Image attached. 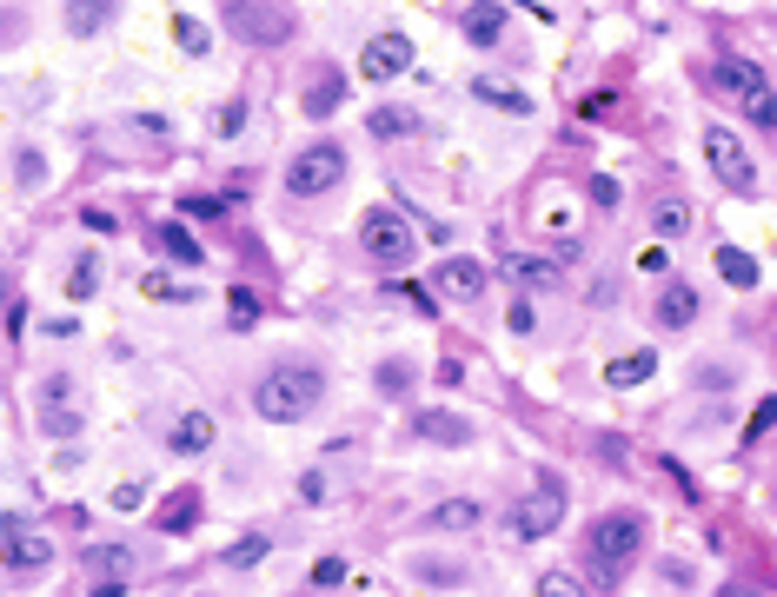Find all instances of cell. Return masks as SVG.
Listing matches in <instances>:
<instances>
[{
	"instance_id": "836d02e7",
	"label": "cell",
	"mask_w": 777,
	"mask_h": 597,
	"mask_svg": "<svg viewBox=\"0 0 777 597\" xmlns=\"http://www.w3.org/2000/svg\"><path fill=\"white\" fill-rule=\"evenodd\" d=\"M339 100H346V86H339V80H319V86H313V100H306V113H313V120H326Z\"/></svg>"
},
{
	"instance_id": "f546056e",
	"label": "cell",
	"mask_w": 777,
	"mask_h": 597,
	"mask_svg": "<svg viewBox=\"0 0 777 597\" xmlns=\"http://www.w3.org/2000/svg\"><path fill=\"white\" fill-rule=\"evenodd\" d=\"M173 40H180V53H206V47H213V33H206L193 13H180V20H173Z\"/></svg>"
},
{
	"instance_id": "7dc6e473",
	"label": "cell",
	"mask_w": 777,
	"mask_h": 597,
	"mask_svg": "<svg viewBox=\"0 0 777 597\" xmlns=\"http://www.w3.org/2000/svg\"><path fill=\"white\" fill-rule=\"evenodd\" d=\"M532 7H539V13H545V0H532Z\"/></svg>"
},
{
	"instance_id": "ab89813d",
	"label": "cell",
	"mask_w": 777,
	"mask_h": 597,
	"mask_svg": "<svg viewBox=\"0 0 777 597\" xmlns=\"http://www.w3.org/2000/svg\"><path fill=\"white\" fill-rule=\"evenodd\" d=\"M180 213H186V219H213V213H219V199H200V193H193V199H180Z\"/></svg>"
},
{
	"instance_id": "d590c367",
	"label": "cell",
	"mask_w": 777,
	"mask_h": 597,
	"mask_svg": "<svg viewBox=\"0 0 777 597\" xmlns=\"http://www.w3.org/2000/svg\"><path fill=\"white\" fill-rule=\"evenodd\" d=\"M13 173H20V186H40V179H47V159H40V153H20Z\"/></svg>"
},
{
	"instance_id": "5b68a950",
	"label": "cell",
	"mask_w": 777,
	"mask_h": 597,
	"mask_svg": "<svg viewBox=\"0 0 777 597\" xmlns=\"http://www.w3.org/2000/svg\"><path fill=\"white\" fill-rule=\"evenodd\" d=\"M346 179V153L333 146V140H313L293 166H286V193H299V199H313V193H333Z\"/></svg>"
},
{
	"instance_id": "e575fe53",
	"label": "cell",
	"mask_w": 777,
	"mask_h": 597,
	"mask_svg": "<svg viewBox=\"0 0 777 597\" xmlns=\"http://www.w3.org/2000/svg\"><path fill=\"white\" fill-rule=\"evenodd\" d=\"M40 432H53V439H73V432H80V412H60V405H53V412H40Z\"/></svg>"
},
{
	"instance_id": "4dcf8cb0",
	"label": "cell",
	"mask_w": 777,
	"mask_h": 597,
	"mask_svg": "<svg viewBox=\"0 0 777 597\" xmlns=\"http://www.w3.org/2000/svg\"><path fill=\"white\" fill-rule=\"evenodd\" d=\"M259 558H266V538H259V532H253V538H239V545H233V552H226V558H219V565H233V572H253V565H259Z\"/></svg>"
},
{
	"instance_id": "f1b7e54d",
	"label": "cell",
	"mask_w": 777,
	"mask_h": 597,
	"mask_svg": "<svg viewBox=\"0 0 777 597\" xmlns=\"http://www.w3.org/2000/svg\"><path fill=\"white\" fill-rule=\"evenodd\" d=\"M259 312H266V306H259V292H253V286H233V292H226V319H233L239 332H246V326H259Z\"/></svg>"
},
{
	"instance_id": "3957f363",
	"label": "cell",
	"mask_w": 777,
	"mask_h": 597,
	"mask_svg": "<svg viewBox=\"0 0 777 597\" xmlns=\"http://www.w3.org/2000/svg\"><path fill=\"white\" fill-rule=\"evenodd\" d=\"M359 246H366V259H372V266H386V272L412 266V253H419L412 219H406V213H392V206H366V213H359Z\"/></svg>"
},
{
	"instance_id": "1f68e13d",
	"label": "cell",
	"mask_w": 777,
	"mask_h": 597,
	"mask_svg": "<svg viewBox=\"0 0 777 597\" xmlns=\"http://www.w3.org/2000/svg\"><path fill=\"white\" fill-rule=\"evenodd\" d=\"M412 578H426V585H459L466 572H459V565H446V558H412Z\"/></svg>"
},
{
	"instance_id": "b9f144b4",
	"label": "cell",
	"mask_w": 777,
	"mask_h": 597,
	"mask_svg": "<svg viewBox=\"0 0 777 597\" xmlns=\"http://www.w3.org/2000/svg\"><path fill=\"white\" fill-rule=\"evenodd\" d=\"M505 326H512V332H532V306H525V299H512V306H505Z\"/></svg>"
},
{
	"instance_id": "7a4b0ae2",
	"label": "cell",
	"mask_w": 777,
	"mask_h": 597,
	"mask_svg": "<svg viewBox=\"0 0 777 597\" xmlns=\"http://www.w3.org/2000/svg\"><path fill=\"white\" fill-rule=\"evenodd\" d=\"M638 552H645V512H605L599 525H592V545H585V558H592V578L599 585H618L632 565H638Z\"/></svg>"
},
{
	"instance_id": "9a60e30c",
	"label": "cell",
	"mask_w": 777,
	"mask_h": 597,
	"mask_svg": "<svg viewBox=\"0 0 777 597\" xmlns=\"http://www.w3.org/2000/svg\"><path fill=\"white\" fill-rule=\"evenodd\" d=\"M718 86H725V93H738V100H758V93H771V86H765V73H758L752 60H718Z\"/></svg>"
},
{
	"instance_id": "603a6c76",
	"label": "cell",
	"mask_w": 777,
	"mask_h": 597,
	"mask_svg": "<svg viewBox=\"0 0 777 597\" xmlns=\"http://www.w3.org/2000/svg\"><path fill=\"white\" fill-rule=\"evenodd\" d=\"M652 233H658V239H685V233H692V206H685V199H658V206H652Z\"/></svg>"
},
{
	"instance_id": "cb8c5ba5",
	"label": "cell",
	"mask_w": 777,
	"mask_h": 597,
	"mask_svg": "<svg viewBox=\"0 0 777 597\" xmlns=\"http://www.w3.org/2000/svg\"><path fill=\"white\" fill-rule=\"evenodd\" d=\"M426 525H432V532H472V525H479V505H472V498H446L439 512H426Z\"/></svg>"
},
{
	"instance_id": "5bb4252c",
	"label": "cell",
	"mask_w": 777,
	"mask_h": 597,
	"mask_svg": "<svg viewBox=\"0 0 777 597\" xmlns=\"http://www.w3.org/2000/svg\"><path fill=\"white\" fill-rule=\"evenodd\" d=\"M106 27H113V0H67V33L93 40V33H106Z\"/></svg>"
},
{
	"instance_id": "52a82bcc",
	"label": "cell",
	"mask_w": 777,
	"mask_h": 597,
	"mask_svg": "<svg viewBox=\"0 0 777 597\" xmlns=\"http://www.w3.org/2000/svg\"><path fill=\"white\" fill-rule=\"evenodd\" d=\"M559 518H565V485L539 478V492L512 505V538H545V532H559Z\"/></svg>"
},
{
	"instance_id": "484cf974",
	"label": "cell",
	"mask_w": 777,
	"mask_h": 597,
	"mask_svg": "<svg viewBox=\"0 0 777 597\" xmlns=\"http://www.w3.org/2000/svg\"><path fill=\"white\" fill-rule=\"evenodd\" d=\"M93 292H100V259H93V253H80V259H73V272H67V299H73V306H86Z\"/></svg>"
},
{
	"instance_id": "8d00e7d4",
	"label": "cell",
	"mask_w": 777,
	"mask_h": 597,
	"mask_svg": "<svg viewBox=\"0 0 777 597\" xmlns=\"http://www.w3.org/2000/svg\"><path fill=\"white\" fill-rule=\"evenodd\" d=\"M777 425V399H765V405H758V412H752V425H745V439H765V432H771Z\"/></svg>"
},
{
	"instance_id": "6da1fadb",
	"label": "cell",
	"mask_w": 777,
	"mask_h": 597,
	"mask_svg": "<svg viewBox=\"0 0 777 597\" xmlns=\"http://www.w3.org/2000/svg\"><path fill=\"white\" fill-rule=\"evenodd\" d=\"M319 399H326V372H319V366H273V372L253 385V412H259L266 425H299Z\"/></svg>"
},
{
	"instance_id": "d4e9b609",
	"label": "cell",
	"mask_w": 777,
	"mask_h": 597,
	"mask_svg": "<svg viewBox=\"0 0 777 597\" xmlns=\"http://www.w3.org/2000/svg\"><path fill=\"white\" fill-rule=\"evenodd\" d=\"M133 552L126 545H86V578H126Z\"/></svg>"
},
{
	"instance_id": "f35d334b",
	"label": "cell",
	"mask_w": 777,
	"mask_h": 597,
	"mask_svg": "<svg viewBox=\"0 0 777 597\" xmlns=\"http://www.w3.org/2000/svg\"><path fill=\"white\" fill-rule=\"evenodd\" d=\"M745 106H752V120H758V126H777V100H771V93H758V100H745Z\"/></svg>"
},
{
	"instance_id": "9c48e42d",
	"label": "cell",
	"mask_w": 777,
	"mask_h": 597,
	"mask_svg": "<svg viewBox=\"0 0 777 597\" xmlns=\"http://www.w3.org/2000/svg\"><path fill=\"white\" fill-rule=\"evenodd\" d=\"M412 66V40L406 33H372L366 47H359V80H392V73H406Z\"/></svg>"
},
{
	"instance_id": "7402d4cb",
	"label": "cell",
	"mask_w": 777,
	"mask_h": 597,
	"mask_svg": "<svg viewBox=\"0 0 777 597\" xmlns=\"http://www.w3.org/2000/svg\"><path fill=\"white\" fill-rule=\"evenodd\" d=\"M718 272H725V286H738V292L758 286V259H752L745 246H718Z\"/></svg>"
},
{
	"instance_id": "ac0fdd59",
	"label": "cell",
	"mask_w": 777,
	"mask_h": 597,
	"mask_svg": "<svg viewBox=\"0 0 777 597\" xmlns=\"http://www.w3.org/2000/svg\"><path fill=\"white\" fill-rule=\"evenodd\" d=\"M692 319H698V292H692V286H665V292H658V326L685 332Z\"/></svg>"
},
{
	"instance_id": "8fae6325",
	"label": "cell",
	"mask_w": 777,
	"mask_h": 597,
	"mask_svg": "<svg viewBox=\"0 0 777 597\" xmlns=\"http://www.w3.org/2000/svg\"><path fill=\"white\" fill-rule=\"evenodd\" d=\"M412 439H432V445H466V439H472V425H466L459 412H446V405H426V412H412Z\"/></svg>"
},
{
	"instance_id": "8992f818",
	"label": "cell",
	"mask_w": 777,
	"mask_h": 597,
	"mask_svg": "<svg viewBox=\"0 0 777 597\" xmlns=\"http://www.w3.org/2000/svg\"><path fill=\"white\" fill-rule=\"evenodd\" d=\"M0 565H7L13 578H33V572L53 565V545H47L20 512H0Z\"/></svg>"
},
{
	"instance_id": "ffe728a7",
	"label": "cell",
	"mask_w": 777,
	"mask_h": 597,
	"mask_svg": "<svg viewBox=\"0 0 777 597\" xmlns=\"http://www.w3.org/2000/svg\"><path fill=\"white\" fill-rule=\"evenodd\" d=\"M153 525H160L166 538H180V532H193V525H200V492H173V498H166V512H160Z\"/></svg>"
},
{
	"instance_id": "d6986e66",
	"label": "cell",
	"mask_w": 777,
	"mask_h": 597,
	"mask_svg": "<svg viewBox=\"0 0 777 597\" xmlns=\"http://www.w3.org/2000/svg\"><path fill=\"white\" fill-rule=\"evenodd\" d=\"M652 372H658V352H625V359H612V366H605V385H612V392H625V385H645Z\"/></svg>"
},
{
	"instance_id": "30bf717a",
	"label": "cell",
	"mask_w": 777,
	"mask_h": 597,
	"mask_svg": "<svg viewBox=\"0 0 777 597\" xmlns=\"http://www.w3.org/2000/svg\"><path fill=\"white\" fill-rule=\"evenodd\" d=\"M459 33H466L472 47H499V40H505V7H499V0H472V7L459 13Z\"/></svg>"
},
{
	"instance_id": "2e32d148",
	"label": "cell",
	"mask_w": 777,
	"mask_h": 597,
	"mask_svg": "<svg viewBox=\"0 0 777 597\" xmlns=\"http://www.w3.org/2000/svg\"><path fill=\"white\" fill-rule=\"evenodd\" d=\"M472 93H479L485 106H499V113H519V120L532 113V93H519V86H505V80H492V73H479V80H472Z\"/></svg>"
},
{
	"instance_id": "60d3db41",
	"label": "cell",
	"mask_w": 777,
	"mask_h": 597,
	"mask_svg": "<svg viewBox=\"0 0 777 597\" xmlns=\"http://www.w3.org/2000/svg\"><path fill=\"white\" fill-rule=\"evenodd\" d=\"M392 299H412V306H419V312H426V319H432V312H439V299H426V286H399V292H392Z\"/></svg>"
},
{
	"instance_id": "e0dca14e",
	"label": "cell",
	"mask_w": 777,
	"mask_h": 597,
	"mask_svg": "<svg viewBox=\"0 0 777 597\" xmlns=\"http://www.w3.org/2000/svg\"><path fill=\"white\" fill-rule=\"evenodd\" d=\"M153 246H160L173 266H200V259H206V246H200L186 226H153Z\"/></svg>"
},
{
	"instance_id": "ee69618b",
	"label": "cell",
	"mask_w": 777,
	"mask_h": 597,
	"mask_svg": "<svg viewBox=\"0 0 777 597\" xmlns=\"http://www.w3.org/2000/svg\"><path fill=\"white\" fill-rule=\"evenodd\" d=\"M592 199H599V206H618V179L599 173V179H592Z\"/></svg>"
},
{
	"instance_id": "4316f807",
	"label": "cell",
	"mask_w": 777,
	"mask_h": 597,
	"mask_svg": "<svg viewBox=\"0 0 777 597\" xmlns=\"http://www.w3.org/2000/svg\"><path fill=\"white\" fill-rule=\"evenodd\" d=\"M173 445H180V452H206V445H213V419H206V412H186V419L173 425Z\"/></svg>"
},
{
	"instance_id": "ba28073f",
	"label": "cell",
	"mask_w": 777,
	"mask_h": 597,
	"mask_svg": "<svg viewBox=\"0 0 777 597\" xmlns=\"http://www.w3.org/2000/svg\"><path fill=\"white\" fill-rule=\"evenodd\" d=\"M233 27L246 33V40H286L293 27H299V13L286 7V0H233Z\"/></svg>"
},
{
	"instance_id": "74e56055",
	"label": "cell",
	"mask_w": 777,
	"mask_h": 597,
	"mask_svg": "<svg viewBox=\"0 0 777 597\" xmlns=\"http://www.w3.org/2000/svg\"><path fill=\"white\" fill-rule=\"evenodd\" d=\"M313 585H346V558H319L313 565Z\"/></svg>"
},
{
	"instance_id": "7c38bea8",
	"label": "cell",
	"mask_w": 777,
	"mask_h": 597,
	"mask_svg": "<svg viewBox=\"0 0 777 597\" xmlns=\"http://www.w3.org/2000/svg\"><path fill=\"white\" fill-rule=\"evenodd\" d=\"M432 286H439L446 299H479V292H485V266H479V259H446V266L432 272Z\"/></svg>"
},
{
	"instance_id": "277c9868",
	"label": "cell",
	"mask_w": 777,
	"mask_h": 597,
	"mask_svg": "<svg viewBox=\"0 0 777 597\" xmlns=\"http://www.w3.org/2000/svg\"><path fill=\"white\" fill-rule=\"evenodd\" d=\"M705 159H712V173L732 193H758V159H752V146L732 126H705Z\"/></svg>"
},
{
	"instance_id": "d6a6232c",
	"label": "cell",
	"mask_w": 777,
	"mask_h": 597,
	"mask_svg": "<svg viewBox=\"0 0 777 597\" xmlns=\"http://www.w3.org/2000/svg\"><path fill=\"white\" fill-rule=\"evenodd\" d=\"M539 597H592L572 572H539Z\"/></svg>"
},
{
	"instance_id": "bcb514c9",
	"label": "cell",
	"mask_w": 777,
	"mask_h": 597,
	"mask_svg": "<svg viewBox=\"0 0 777 597\" xmlns=\"http://www.w3.org/2000/svg\"><path fill=\"white\" fill-rule=\"evenodd\" d=\"M718 597H758V591H752V585H725Z\"/></svg>"
},
{
	"instance_id": "44dd1931",
	"label": "cell",
	"mask_w": 777,
	"mask_h": 597,
	"mask_svg": "<svg viewBox=\"0 0 777 597\" xmlns=\"http://www.w3.org/2000/svg\"><path fill=\"white\" fill-rule=\"evenodd\" d=\"M366 133H372V140H399V133H419V113H412V106H379V113H366Z\"/></svg>"
},
{
	"instance_id": "7bdbcfd3",
	"label": "cell",
	"mask_w": 777,
	"mask_h": 597,
	"mask_svg": "<svg viewBox=\"0 0 777 597\" xmlns=\"http://www.w3.org/2000/svg\"><path fill=\"white\" fill-rule=\"evenodd\" d=\"M140 498H146V492H140V485H113V498H106V505H113V512H133V505H140Z\"/></svg>"
},
{
	"instance_id": "f6af8a7d",
	"label": "cell",
	"mask_w": 777,
	"mask_h": 597,
	"mask_svg": "<svg viewBox=\"0 0 777 597\" xmlns=\"http://www.w3.org/2000/svg\"><path fill=\"white\" fill-rule=\"evenodd\" d=\"M126 591V578H93V597H120Z\"/></svg>"
},
{
	"instance_id": "83f0119b",
	"label": "cell",
	"mask_w": 777,
	"mask_h": 597,
	"mask_svg": "<svg viewBox=\"0 0 777 597\" xmlns=\"http://www.w3.org/2000/svg\"><path fill=\"white\" fill-rule=\"evenodd\" d=\"M140 292H146V299H160V306H186V299H193L173 272H140Z\"/></svg>"
},
{
	"instance_id": "4fadbf2b",
	"label": "cell",
	"mask_w": 777,
	"mask_h": 597,
	"mask_svg": "<svg viewBox=\"0 0 777 597\" xmlns=\"http://www.w3.org/2000/svg\"><path fill=\"white\" fill-rule=\"evenodd\" d=\"M505 279L512 286H532V292H552L565 272L552 266V259H532V253H505Z\"/></svg>"
}]
</instances>
